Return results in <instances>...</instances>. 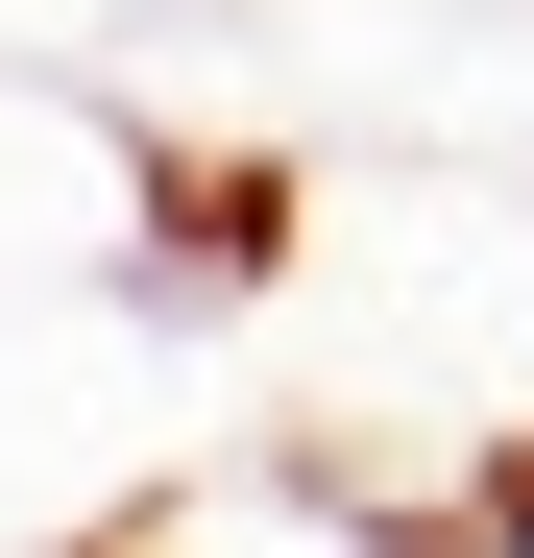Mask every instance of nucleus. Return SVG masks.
Returning <instances> with one entry per match:
<instances>
[{"instance_id": "2", "label": "nucleus", "mask_w": 534, "mask_h": 558, "mask_svg": "<svg viewBox=\"0 0 534 558\" xmlns=\"http://www.w3.org/2000/svg\"><path fill=\"white\" fill-rule=\"evenodd\" d=\"M122 558H413V510H389V486H340L316 437H292V461H243V437H219Z\"/></svg>"}, {"instance_id": "1", "label": "nucleus", "mask_w": 534, "mask_h": 558, "mask_svg": "<svg viewBox=\"0 0 534 558\" xmlns=\"http://www.w3.org/2000/svg\"><path fill=\"white\" fill-rule=\"evenodd\" d=\"M219 461L195 292H0V558H122Z\"/></svg>"}, {"instance_id": "3", "label": "nucleus", "mask_w": 534, "mask_h": 558, "mask_svg": "<svg viewBox=\"0 0 534 558\" xmlns=\"http://www.w3.org/2000/svg\"><path fill=\"white\" fill-rule=\"evenodd\" d=\"M146 25H195V0H0V49H73V73H122Z\"/></svg>"}]
</instances>
